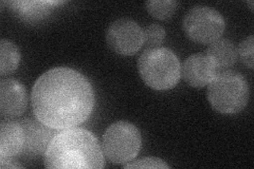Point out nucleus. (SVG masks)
I'll return each instance as SVG.
<instances>
[{
	"label": "nucleus",
	"instance_id": "3",
	"mask_svg": "<svg viewBox=\"0 0 254 169\" xmlns=\"http://www.w3.org/2000/svg\"><path fill=\"white\" fill-rule=\"evenodd\" d=\"M139 73L154 90H170L176 86L181 76L180 61L168 48H149L143 52L138 61Z\"/></svg>",
	"mask_w": 254,
	"mask_h": 169
},
{
	"label": "nucleus",
	"instance_id": "17",
	"mask_svg": "<svg viewBox=\"0 0 254 169\" xmlns=\"http://www.w3.org/2000/svg\"><path fill=\"white\" fill-rule=\"evenodd\" d=\"M254 38L253 35L245 38L243 42L238 46L237 54L240 56V59L245 66L250 69L254 67Z\"/></svg>",
	"mask_w": 254,
	"mask_h": 169
},
{
	"label": "nucleus",
	"instance_id": "18",
	"mask_svg": "<svg viewBox=\"0 0 254 169\" xmlns=\"http://www.w3.org/2000/svg\"><path fill=\"white\" fill-rule=\"evenodd\" d=\"M123 168L130 169V168H170L163 160L158 158H143L136 161H132L131 163L123 164Z\"/></svg>",
	"mask_w": 254,
	"mask_h": 169
},
{
	"label": "nucleus",
	"instance_id": "11",
	"mask_svg": "<svg viewBox=\"0 0 254 169\" xmlns=\"http://www.w3.org/2000/svg\"><path fill=\"white\" fill-rule=\"evenodd\" d=\"M65 1H37V0H17L7 2L12 12L27 23H37L50 16L55 6Z\"/></svg>",
	"mask_w": 254,
	"mask_h": 169
},
{
	"label": "nucleus",
	"instance_id": "1",
	"mask_svg": "<svg viewBox=\"0 0 254 169\" xmlns=\"http://www.w3.org/2000/svg\"><path fill=\"white\" fill-rule=\"evenodd\" d=\"M93 88L86 76L66 68H53L39 76L31 93L33 113L39 122L55 130L77 127L94 107Z\"/></svg>",
	"mask_w": 254,
	"mask_h": 169
},
{
	"label": "nucleus",
	"instance_id": "19",
	"mask_svg": "<svg viewBox=\"0 0 254 169\" xmlns=\"http://www.w3.org/2000/svg\"><path fill=\"white\" fill-rule=\"evenodd\" d=\"M0 167L2 169H5V168H21L22 166L17 163H14L13 159L0 158Z\"/></svg>",
	"mask_w": 254,
	"mask_h": 169
},
{
	"label": "nucleus",
	"instance_id": "13",
	"mask_svg": "<svg viewBox=\"0 0 254 169\" xmlns=\"http://www.w3.org/2000/svg\"><path fill=\"white\" fill-rule=\"evenodd\" d=\"M205 53L210 56L218 72L233 67L237 60V49L235 45L231 40L226 38H219L210 44Z\"/></svg>",
	"mask_w": 254,
	"mask_h": 169
},
{
	"label": "nucleus",
	"instance_id": "5",
	"mask_svg": "<svg viewBox=\"0 0 254 169\" xmlns=\"http://www.w3.org/2000/svg\"><path fill=\"white\" fill-rule=\"evenodd\" d=\"M142 138L137 126L128 122L110 125L103 136V152L115 164L131 162L141 149Z\"/></svg>",
	"mask_w": 254,
	"mask_h": 169
},
{
	"label": "nucleus",
	"instance_id": "8",
	"mask_svg": "<svg viewBox=\"0 0 254 169\" xmlns=\"http://www.w3.org/2000/svg\"><path fill=\"white\" fill-rule=\"evenodd\" d=\"M217 73L216 66L205 52L190 55L181 67L182 78L188 85L194 88L208 86Z\"/></svg>",
	"mask_w": 254,
	"mask_h": 169
},
{
	"label": "nucleus",
	"instance_id": "10",
	"mask_svg": "<svg viewBox=\"0 0 254 169\" xmlns=\"http://www.w3.org/2000/svg\"><path fill=\"white\" fill-rule=\"evenodd\" d=\"M28 105L26 88L16 79L0 83V113L3 118H15L25 112Z\"/></svg>",
	"mask_w": 254,
	"mask_h": 169
},
{
	"label": "nucleus",
	"instance_id": "9",
	"mask_svg": "<svg viewBox=\"0 0 254 169\" xmlns=\"http://www.w3.org/2000/svg\"><path fill=\"white\" fill-rule=\"evenodd\" d=\"M19 123L25 133V145L21 154L27 157L46 154L50 142L57 135V130L47 127L37 118H26Z\"/></svg>",
	"mask_w": 254,
	"mask_h": 169
},
{
	"label": "nucleus",
	"instance_id": "6",
	"mask_svg": "<svg viewBox=\"0 0 254 169\" xmlns=\"http://www.w3.org/2000/svg\"><path fill=\"white\" fill-rule=\"evenodd\" d=\"M182 28L190 40L208 45L220 38L226 22L222 15L213 7L196 5L185 15Z\"/></svg>",
	"mask_w": 254,
	"mask_h": 169
},
{
	"label": "nucleus",
	"instance_id": "16",
	"mask_svg": "<svg viewBox=\"0 0 254 169\" xmlns=\"http://www.w3.org/2000/svg\"><path fill=\"white\" fill-rule=\"evenodd\" d=\"M165 38V30L160 25L153 23L147 26L143 31V40L144 44L149 48L160 47Z\"/></svg>",
	"mask_w": 254,
	"mask_h": 169
},
{
	"label": "nucleus",
	"instance_id": "7",
	"mask_svg": "<svg viewBox=\"0 0 254 169\" xmlns=\"http://www.w3.org/2000/svg\"><path fill=\"white\" fill-rule=\"evenodd\" d=\"M106 43L110 49L118 54L133 55L144 44L143 30L134 20L128 18L118 19L107 29Z\"/></svg>",
	"mask_w": 254,
	"mask_h": 169
},
{
	"label": "nucleus",
	"instance_id": "12",
	"mask_svg": "<svg viewBox=\"0 0 254 169\" xmlns=\"http://www.w3.org/2000/svg\"><path fill=\"white\" fill-rule=\"evenodd\" d=\"M25 145V133L19 122H1L0 158L13 159L20 155Z\"/></svg>",
	"mask_w": 254,
	"mask_h": 169
},
{
	"label": "nucleus",
	"instance_id": "14",
	"mask_svg": "<svg viewBox=\"0 0 254 169\" xmlns=\"http://www.w3.org/2000/svg\"><path fill=\"white\" fill-rule=\"evenodd\" d=\"M20 62L19 48L9 39L0 42V75L4 76L17 70Z\"/></svg>",
	"mask_w": 254,
	"mask_h": 169
},
{
	"label": "nucleus",
	"instance_id": "2",
	"mask_svg": "<svg viewBox=\"0 0 254 169\" xmlns=\"http://www.w3.org/2000/svg\"><path fill=\"white\" fill-rule=\"evenodd\" d=\"M44 164L51 169H101L105 166V160L97 136L88 130L71 128L52 139Z\"/></svg>",
	"mask_w": 254,
	"mask_h": 169
},
{
	"label": "nucleus",
	"instance_id": "4",
	"mask_svg": "<svg viewBox=\"0 0 254 169\" xmlns=\"http://www.w3.org/2000/svg\"><path fill=\"white\" fill-rule=\"evenodd\" d=\"M208 101L221 114L241 112L249 101V86L246 78L235 71H220L208 87Z\"/></svg>",
	"mask_w": 254,
	"mask_h": 169
},
{
	"label": "nucleus",
	"instance_id": "15",
	"mask_svg": "<svg viewBox=\"0 0 254 169\" xmlns=\"http://www.w3.org/2000/svg\"><path fill=\"white\" fill-rule=\"evenodd\" d=\"M145 6L147 12L153 16V17L165 20L171 18L176 12L178 6V2L174 0H150L145 2Z\"/></svg>",
	"mask_w": 254,
	"mask_h": 169
}]
</instances>
